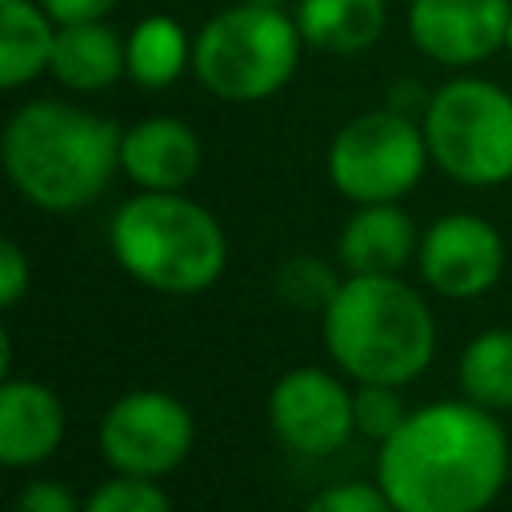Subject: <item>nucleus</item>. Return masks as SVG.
Instances as JSON below:
<instances>
[{
	"label": "nucleus",
	"instance_id": "f257e3e1",
	"mask_svg": "<svg viewBox=\"0 0 512 512\" xmlns=\"http://www.w3.org/2000/svg\"><path fill=\"white\" fill-rule=\"evenodd\" d=\"M492 408L440 400L384 440L376 480L396 512H484L508 476V436Z\"/></svg>",
	"mask_w": 512,
	"mask_h": 512
},
{
	"label": "nucleus",
	"instance_id": "f03ea898",
	"mask_svg": "<svg viewBox=\"0 0 512 512\" xmlns=\"http://www.w3.org/2000/svg\"><path fill=\"white\" fill-rule=\"evenodd\" d=\"M124 132L76 104L32 100L4 128V168L24 200L48 212L92 204L120 168Z\"/></svg>",
	"mask_w": 512,
	"mask_h": 512
},
{
	"label": "nucleus",
	"instance_id": "7ed1b4c3",
	"mask_svg": "<svg viewBox=\"0 0 512 512\" xmlns=\"http://www.w3.org/2000/svg\"><path fill=\"white\" fill-rule=\"evenodd\" d=\"M324 344L360 384H404L436 348L428 304L396 276H348L324 304Z\"/></svg>",
	"mask_w": 512,
	"mask_h": 512
},
{
	"label": "nucleus",
	"instance_id": "20e7f679",
	"mask_svg": "<svg viewBox=\"0 0 512 512\" xmlns=\"http://www.w3.org/2000/svg\"><path fill=\"white\" fill-rule=\"evenodd\" d=\"M108 240L128 276L168 296L212 288L228 260V240L216 216L176 192H140L120 204Z\"/></svg>",
	"mask_w": 512,
	"mask_h": 512
},
{
	"label": "nucleus",
	"instance_id": "39448f33",
	"mask_svg": "<svg viewBox=\"0 0 512 512\" xmlns=\"http://www.w3.org/2000/svg\"><path fill=\"white\" fill-rule=\"evenodd\" d=\"M304 36L296 16L276 4H244L216 12L192 40L196 80L232 104H252L280 92L300 64Z\"/></svg>",
	"mask_w": 512,
	"mask_h": 512
},
{
	"label": "nucleus",
	"instance_id": "423d86ee",
	"mask_svg": "<svg viewBox=\"0 0 512 512\" xmlns=\"http://www.w3.org/2000/svg\"><path fill=\"white\" fill-rule=\"evenodd\" d=\"M428 156L460 184L488 188L512 176V96L476 76L448 80L424 108Z\"/></svg>",
	"mask_w": 512,
	"mask_h": 512
},
{
	"label": "nucleus",
	"instance_id": "0eeeda50",
	"mask_svg": "<svg viewBox=\"0 0 512 512\" xmlns=\"http://www.w3.org/2000/svg\"><path fill=\"white\" fill-rule=\"evenodd\" d=\"M424 160H432L424 128L396 108H376L332 136L328 176L356 204H392L420 180Z\"/></svg>",
	"mask_w": 512,
	"mask_h": 512
},
{
	"label": "nucleus",
	"instance_id": "6e6552de",
	"mask_svg": "<svg viewBox=\"0 0 512 512\" xmlns=\"http://www.w3.org/2000/svg\"><path fill=\"white\" fill-rule=\"evenodd\" d=\"M192 416L168 392H128L100 420V452L116 472L164 476L192 452Z\"/></svg>",
	"mask_w": 512,
	"mask_h": 512
},
{
	"label": "nucleus",
	"instance_id": "1a4fd4ad",
	"mask_svg": "<svg viewBox=\"0 0 512 512\" xmlns=\"http://www.w3.org/2000/svg\"><path fill=\"white\" fill-rule=\"evenodd\" d=\"M268 420L280 444L304 456H324V452H336L352 436L356 404H352V392L336 376L320 368H296L276 380L268 396Z\"/></svg>",
	"mask_w": 512,
	"mask_h": 512
},
{
	"label": "nucleus",
	"instance_id": "9d476101",
	"mask_svg": "<svg viewBox=\"0 0 512 512\" xmlns=\"http://www.w3.org/2000/svg\"><path fill=\"white\" fill-rule=\"evenodd\" d=\"M420 276L428 288L452 300H468L488 292L500 272H504V240L500 232L472 216V212H452L440 216L424 236H420Z\"/></svg>",
	"mask_w": 512,
	"mask_h": 512
},
{
	"label": "nucleus",
	"instance_id": "9b49d317",
	"mask_svg": "<svg viewBox=\"0 0 512 512\" xmlns=\"http://www.w3.org/2000/svg\"><path fill=\"white\" fill-rule=\"evenodd\" d=\"M508 16V0H412L408 36L428 60L468 68L504 48Z\"/></svg>",
	"mask_w": 512,
	"mask_h": 512
},
{
	"label": "nucleus",
	"instance_id": "f8f14e48",
	"mask_svg": "<svg viewBox=\"0 0 512 512\" xmlns=\"http://www.w3.org/2000/svg\"><path fill=\"white\" fill-rule=\"evenodd\" d=\"M120 168L144 192H176L200 168V140L184 120L148 116L124 132Z\"/></svg>",
	"mask_w": 512,
	"mask_h": 512
},
{
	"label": "nucleus",
	"instance_id": "ddd939ff",
	"mask_svg": "<svg viewBox=\"0 0 512 512\" xmlns=\"http://www.w3.org/2000/svg\"><path fill=\"white\" fill-rule=\"evenodd\" d=\"M64 440V404L48 384L8 380L0 388V460L8 468L40 464Z\"/></svg>",
	"mask_w": 512,
	"mask_h": 512
},
{
	"label": "nucleus",
	"instance_id": "4468645a",
	"mask_svg": "<svg viewBox=\"0 0 512 512\" xmlns=\"http://www.w3.org/2000/svg\"><path fill=\"white\" fill-rule=\"evenodd\" d=\"M48 72L72 92L112 88L128 72V44L104 20L56 24V44H52Z\"/></svg>",
	"mask_w": 512,
	"mask_h": 512
},
{
	"label": "nucleus",
	"instance_id": "2eb2a0df",
	"mask_svg": "<svg viewBox=\"0 0 512 512\" xmlns=\"http://www.w3.org/2000/svg\"><path fill=\"white\" fill-rule=\"evenodd\" d=\"M340 260L352 276H396L412 248L416 228L404 208L392 204H364L340 232Z\"/></svg>",
	"mask_w": 512,
	"mask_h": 512
},
{
	"label": "nucleus",
	"instance_id": "dca6fc26",
	"mask_svg": "<svg viewBox=\"0 0 512 512\" xmlns=\"http://www.w3.org/2000/svg\"><path fill=\"white\" fill-rule=\"evenodd\" d=\"M388 24L384 0H300L296 4V28L308 48L332 52V56H356L368 52Z\"/></svg>",
	"mask_w": 512,
	"mask_h": 512
},
{
	"label": "nucleus",
	"instance_id": "f3484780",
	"mask_svg": "<svg viewBox=\"0 0 512 512\" xmlns=\"http://www.w3.org/2000/svg\"><path fill=\"white\" fill-rule=\"evenodd\" d=\"M56 20L36 0H0V84L20 88L52 60Z\"/></svg>",
	"mask_w": 512,
	"mask_h": 512
},
{
	"label": "nucleus",
	"instance_id": "a211bd4d",
	"mask_svg": "<svg viewBox=\"0 0 512 512\" xmlns=\"http://www.w3.org/2000/svg\"><path fill=\"white\" fill-rule=\"evenodd\" d=\"M192 60V44L172 16H144L128 32V76L140 88H168Z\"/></svg>",
	"mask_w": 512,
	"mask_h": 512
},
{
	"label": "nucleus",
	"instance_id": "6ab92c4d",
	"mask_svg": "<svg viewBox=\"0 0 512 512\" xmlns=\"http://www.w3.org/2000/svg\"><path fill=\"white\" fill-rule=\"evenodd\" d=\"M460 388L480 408H512V328L480 332L464 348Z\"/></svg>",
	"mask_w": 512,
	"mask_h": 512
},
{
	"label": "nucleus",
	"instance_id": "aec40b11",
	"mask_svg": "<svg viewBox=\"0 0 512 512\" xmlns=\"http://www.w3.org/2000/svg\"><path fill=\"white\" fill-rule=\"evenodd\" d=\"M84 512H172L168 496L160 492V484H152V476H128L120 472L116 480L100 484Z\"/></svg>",
	"mask_w": 512,
	"mask_h": 512
},
{
	"label": "nucleus",
	"instance_id": "412c9836",
	"mask_svg": "<svg viewBox=\"0 0 512 512\" xmlns=\"http://www.w3.org/2000/svg\"><path fill=\"white\" fill-rule=\"evenodd\" d=\"M352 404H356V428L372 440H388L408 416L396 396V384H360L352 392Z\"/></svg>",
	"mask_w": 512,
	"mask_h": 512
},
{
	"label": "nucleus",
	"instance_id": "4be33fe9",
	"mask_svg": "<svg viewBox=\"0 0 512 512\" xmlns=\"http://www.w3.org/2000/svg\"><path fill=\"white\" fill-rule=\"evenodd\" d=\"M336 280L328 276V268L324 264H316L312 256H296V260H288L284 268H280V296L284 300H292V304H304V308H312V304H328L332 296H336Z\"/></svg>",
	"mask_w": 512,
	"mask_h": 512
},
{
	"label": "nucleus",
	"instance_id": "5701e85b",
	"mask_svg": "<svg viewBox=\"0 0 512 512\" xmlns=\"http://www.w3.org/2000/svg\"><path fill=\"white\" fill-rule=\"evenodd\" d=\"M304 512H396L380 484H336L308 500Z\"/></svg>",
	"mask_w": 512,
	"mask_h": 512
},
{
	"label": "nucleus",
	"instance_id": "b1692460",
	"mask_svg": "<svg viewBox=\"0 0 512 512\" xmlns=\"http://www.w3.org/2000/svg\"><path fill=\"white\" fill-rule=\"evenodd\" d=\"M12 512H84L76 504V496L64 488V484H52V480H32L20 488L16 496V508Z\"/></svg>",
	"mask_w": 512,
	"mask_h": 512
},
{
	"label": "nucleus",
	"instance_id": "393cba45",
	"mask_svg": "<svg viewBox=\"0 0 512 512\" xmlns=\"http://www.w3.org/2000/svg\"><path fill=\"white\" fill-rule=\"evenodd\" d=\"M24 292H28V260H24L20 244L4 240L0 244V304L12 308Z\"/></svg>",
	"mask_w": 512,
	"mask_h": 512
},
{
	"label": "nucleus",
	"instance_id": "a878e982",
	"mask_svg": "<svg viewBox=\"0 0 512 512\" xmlns=\"http://www.w3.org/2000/svg\"><path fill=\"white\" fill-rule=\"evenodd\" d=\"M44 12L56 20V24H80V20H104L116 0H40Z\"/></svg>",
	"mask_w": 512,
	"mask_h": 512
},
{
	"label": "nucleus",
	"instance_id": "bb28decb",
	"mask_svg": "<svg viewBox=\"0 0 512 512\" xmlns=\"http://www.w3.org/2000/svg\"><path fill=\"white\" fill-rule=\"evenodd\" d=\"M504 48L512 52V16H508V32H504Z\"/></svg>",
	"mask_w": 512,
	"mask_h": 512
},
{
	"label": "nucleus",
	"instance_id": "cd10ccee",
	"mask_svg": "<svg viewBox=\"0 0 512 512\" xmlns=\"http://www.w3.org/2000/svg\"><path fill=\"white\" fill-rule=\"evenodd\" d=\"M244 4H276V8H280L284 0H244Z\"/></svg>",
	"mask_w": 512,
	"mask_h": 512
}]
</instances>
